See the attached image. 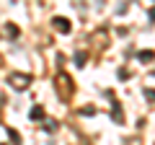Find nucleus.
<instances>
[{"instance_id":"obj_1","label":"nucleus","mask_w":155,"mask_h":145,"mask_svg":"<svg viewBox=\"0 0 155 145\" xmlns=\"http://www.w3.org/2000/svg\"><path fill=\"white\" fill-rule=\"evenodd\" d=\"M54 29H57V31H62V34H67V31H70V23H67V18L57 16V18H54Z\"/></svg>"},{"instance_id":"obj_2","label":"nucleus","mask_w":155,"mask_h":145,"mask_svg":"<svg viewBox=\"0 0 155 145\" xmlns=\"http://www.w3.org/2000/svg\"><path fill=\"white\" fill-rule=\"evenodd\" d=\"M13 86H16V88H26V83H28V75H13Z\"/></svg>"},{"instance_id":"obj_3","label":"nucleus","mask_w":155,"mask_h":145,"mask_svg":"<svg viewBox=\"0 0 155 145\" xmlns=\"http://www.w3.org/2000/svg\"><path fill=\"white\" fill-rule=\"evenodd\" d=\"M140 60H142V62H150V60H155V52H147V49H145V52H140Z\"/></svg>"},{"instance_id":"obj_4","label":"nucleus","mask_w":155,"mask_h":145,"mask_svg":"<svg viewBox=\"0 0 155 145\" xmlns=\"http://www.w3.org/2000/svg\"><path fill=\"white\" fill-rule=\"evenodd\" d=\"M31 117L34 119H41V117H44V109H41V106H34V109H31Z\"/></svg>"},{"instance_id":"obj_5","label":"nucleus","mask_w":155,"mask_h":145,"mask_svg":"<svg viewBox=\"0 0 155 145\" xmlns=\"http://www.w3.org/2000/svg\"><path fill=\"white\" fill-rule=\"evenodd\" d=\"M145 96H147V101H155V91H145Z\"/></svg>"},{"instance_id":"obj_6","label":"nucleus","mask_w":155,"mask_h":145,"mask_svg":"<svg viewBox=\"0 0 155 145\" xmlns=\"http://www.w3.org/2000/svg\"><path fill=\"white\" fill-rule=\"evenodd\" d=\"M150 18H153V21H155V8H153V11H150Z\"/></svg>"}]
</instances>
